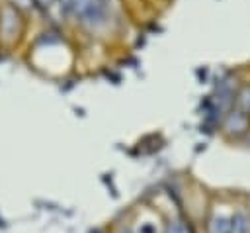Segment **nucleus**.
Returning a JSON list of instances; mask_svg holds the SVG:
<instances>
[{
    "instance_id": "1",
    "label": "nucleus",
    "mask_w": 250,
    "mask_h": 233,
    "mask_svg": "<svg viewBox=\"0 0 250 233\" xmlns=\"http://www.w3.org/2000/svg\"><path fill=\"white\" fill-rule=\"evenodd\" d=\"M64 10L80 18L82 22H96L102 18L100 0H61Z\"/></svg>"
},
{
    "instance_id": "2",
    "label": "nucleus",
    "mask_w": 250,
    "mask_h": 233,
    "mask_svg": "<svg viewBox=\"0 0 250 233\" xmlns=\"http://www.w3.org/2000/svg\"><path fill=\"white\" fill-rule=\"evenodd\" d=\"M232 225V211H215L207 219V233H230Z\"/></svg>"
},
{
    "instance_id": "3",
    "label": "nucleus",
    "mask_w": 250,
    "mask_h": 233,
    "mask_svg": "<svg viewBox=\"0 0 250 233\" xmlns=\"http://www.w3.org/2000/svg\"><path fill=\"white\" fill-rule=\"evenodd\" d=\"M230 233H250V211H246V210L232 211Z\"/></svg>"
},
{
    "instance_id": "4",
    "label": "nucleus",
    "mask_w": 250,
    "mask_h": 233,
    "mask_svg": "<svg viewBox=\"0 0 250 233\" xmlns=\"http://www.w3.org/2000/svg\"><path fill=\"white\" fill-rule=\"evenodd\" d=\"M162 233H195V231H193V227H191V223L188 219L174 217V219H170L166 223V227H164Z\"/></svg>"
},
{
    "instance_id": "5",
    "label": "nucleus",
    "mask_w": 250,
    "mask_h": 233,
    "mask_svg": "<svg viewBox=\"0 0 250 233\" xmlns=\"http://www.w3.org/2000/svg\"><path fill=\"white\" fill-rule=\"evenodd\" d=\"M135 233H160V231L156 229V223L154 221H141L135 227Z\"/></svg>"
},
{
    "instance_id": "6",
    "label": "nucleus",
    "mask_w": 250,
    "mask_h": 233,
    "mask_svg": "<svg viewBox=\"0 0 250 233\" xmlns=\"http://www.w3.org/2000/svg\"><path fill=\"white\" fill-rule=\"evenodd\" d=\"M35 2H37V4H41V6H51L55 0H35Z\"/></svg>"
}]
</instances>
